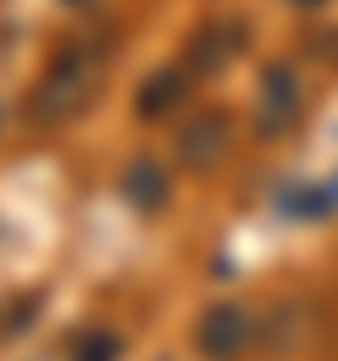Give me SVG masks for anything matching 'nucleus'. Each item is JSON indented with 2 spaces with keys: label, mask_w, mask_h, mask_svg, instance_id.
<instances>
[{
  "label": "nucleus",
  "mask_w": 338,
  "mask_h": 361,
  "mask_svg": "<svg viewBox=\"0 0 338 361\" xmlns=\"http://www.w3.org/2000/svg\"><path fill=\"white\" fill-rule=\"evenodd\" d=\"M186 85H192L186 68H163V73H152V79L141 85V96H135V113H141V118H169V113L186 102Z\"/></svg>",
  "instance_id": "obj_7"
},
{
  "label": "nucleus",
  "mask_w": 338,
  "mask_h": 361,
  "mask_svg": "<svg viewBox=\"0 0 338 361\" xmlns=\"http://www.w3.org/2000/svg\"><path fill=\"white\" fill-rule=\"evenodd\" d=\"M68 6H84V0H68Z\"/></svg>",
  "instance_id": "obj_11"
},
{
  "label": "nucleus",
  "mask_w": 338,
  "mask_h": 361,
  "mask_svg": "<svg viewBox=\"0 0 338 361\" xmlns=\"http://www.w3.org/2000/svg\"><path fill=\"white\" fill-rule=\"evenodd\" d=\"M101 73H107V45H96V39H68V45L51 56V68L39 73V85H34V96H28V118L45 124V130L79 118V113L96 102Z\"/></svg>",
  "instance_id": "obj_1"
},
{
  "label": "nucleus",
  "mask_w": 338,
  "mask_h": 361,
  "mask_svg": "<svg viewBox=\"0 0 338 361\" xmlns=\"http://www.w3.org/2000/svg\"><path fill=\"white\" fill-rule=\"evenodd\" d=\"M73 361H118V338L107 327H90L73 338Z\"/></svg>",
  "instance_id": "obj_9"
},
{
  "label": "nucleus",
  "mask_w": 338,
  "mask_h": 361,
  "mask_svg": "<svg viewBox=\"0 0 338 361\" xmlns=\"http://www.w3.org/2000/svg\"><path fill=\"white\" fill-rule=\"evenodd\" d=\"M124 197H130L135 209H158V203L169 197V175H163V164L135 158V164L124 169Z\"/></svg>",
  "instance_id": "obj_8"
},
{
  "label": "nucleus",
  "mask_w": 338,
  "mask_h": 361,
  "mask_svg": "<svg viewBox=\"0 0 338 361\" xmlns=\"http://www.w3.org/2000/svg\"><path fill=\"white\" fill-rule=\"evenodd\" d=\"M293 6H299V11H315V6H327V0H293Z\"/></svg>",
  "instance_id": "obj_10"
},
{
  "label": "nucleus",
  "mask_w": 338,
  "mask_h": 361,
  "mask_svg": "<svg viewBox=\"0 0 338 361\" xmlns=\"http://www.w3.org/2000/svg\"><path fill=\"white\" fill-rule=\"evenodd\" d=\"M248 45V28L237 23V17H220V23H203L192 39H186V73L192 79H214L225 62H237V51Z\"/></svg>",
  "instance_id": "obj_4"
},
{
  "label": "nucleus",
  "mask_w": 338,
  "mask_h": 361,
  "mask_svg": "<svg viewBox=\"0 0 338 361\" xmlns=\"http://www.w3.org/2000/svg\"><path fill=\"white\" fill-rule=\"evenodd\" d=\"M248 338H254V310H242V305H214L197 322V350L208 361H237L248 350Z\"/></svg>",
  "instance_id": "obj_5"
},
{
  "label": "nucleus",
  "mask_w": 338,
  "mask_h": 361,
  "mask_svg": "<svg viewBox=\"0 0 338 361\" xmlns=\"http://www.w3.org/2000/svg\"><path fill=\"white\" fill-rule=\"evenodd\" d=\"M276 209L287 220H327L338 209V175H304V180L282 186L276 192Z\"/></svg>",
  "instance_id": "obj_6"
},
{
  "label": "nucleus",
  "mask_w": 338,
  "mask_h": 361,
  "mask_svg": "<svg viewBox=\"0 0 338 361\" xmlns=\"http://www.w3.org/2000/svg\"><path fill=\"white\" fill-rule=\"evenodd\" d=\"M237 124H231V113L225 107H203V113H192L186 124H180V135H175V152H180V164L192 169V175H208V169H220L225 164V152H231V135Z\"/></svg>",
  "instance_id": "obj_3"
},
{
  "label": "nucleus",
  "mask_w": 338,
  "mask_h": 361,
  "mask_svg": "<svg viewBox=\"0 0 338 361\" xmlns=\"http://www.w3.org/2000/svg\"><path fill=\"white\" fill-rule=\"evenodd\" d=\"M299 107H304L299 73H293L287 62H270V68L259 73V96H254V135H259V141L287 135V130L299 124Z\"/></svg>",
  "instance_id": "obj_2"
}]
</instances>
